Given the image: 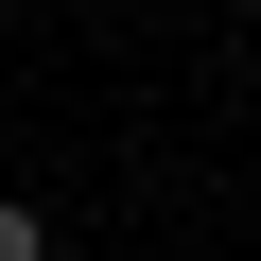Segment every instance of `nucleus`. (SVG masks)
Masks as SVG:
<instances>
[{
    "label": "nucleus",
    "instance_id": "f257e3e1",
    "mask_svg": "<svg viewBox=\"0 0 261 261\" xmlns=\"http://www.w3.org/2000/svg\"><path fill=\"white\" fill-rule=\"evenodd\" d=\"M0 261H53V226H35V209H0Z\"/></svg>",
    "mask_w": 261,
    "mask_h": 261
}]
</instances>
